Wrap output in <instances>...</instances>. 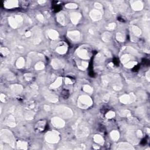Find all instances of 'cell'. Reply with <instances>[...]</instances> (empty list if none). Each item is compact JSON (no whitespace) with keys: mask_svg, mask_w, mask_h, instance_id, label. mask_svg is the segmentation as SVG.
<instances>
[{"mask_svg":"<svg viewBox=\"0 0 150 150\" xmlns=\"http://www.w3.org/2000/svg\"><path fill=\"white\" fill-rule=\"evenodd\" d=\"M45 139L47 142L51 144H55L58 142L60 140L59 134L56 131H51L46 134Z\"/></svg>","mask_w":150,"mask_h":150,"instance_id":"cell-4","label":"cell"},{"mask_svg":"<svg viewBox=\"0 0 150 150\" xmlns=\"http://www.w3.org/2000/svg\"><path fill=\"white\" fill-rule=\"evenodd\" d=\"M116 39L120 42H123L124 41V36L121 32H118L116 34Z\"/></svg>","mask_w":150,"mask_h":150,"instance_id":"cell-37","label":"cell"},{"mask_svg":"<svg viewBox=\"0 0 150 150\" xmlns=\"http://www.w3.org/2000/svg\"><path fill=\"white\" fill-rule=\"evenodd\" d=\"M118 150H134V148L129 143L127 142H121L118 144L117 147Z\"/></svg>","mask_w":150,"mask_h":150,"instance_id":"cell-19","label":"cell"},{"mask_svg":"<svg viewBox=\"0 0 150 150\" xmlns=\"http://www.w3.org/2000/svg\"><path fill=\"white\" fill-rule=\"evenodd\" d=\"M115 112H109L106 114V117L107 119H112L115 117Z\"/></svg>","mask_w":150,"mask_h":150,"instance_id":"cell-44","label":"cell"},{"mask_svg":"<svg viewBox=\"0 0 150 150\" xmlns=\"http://www.w3.org/2000/svg\"><path fill=\"white\" fill-rule=\"evenodd\" d=\"M110 136L112 137V140L114 141H117L120 137V134L117 131H112L111 132Z\"/></svg>","mask_w":150,"mask_h":150,"instance_id":"cell-31","label":"cell"},{"mask_svg":"<svg viewBox=\"0 0 150 150\" xmlns=\"http://www.w3.org/2000/svg\"><path fill=\"white\" fill-rule=\"evenodd\" d=\"M87 66H88V63L86 62L83 61L82 62V65L80 66H79V68L80 69H81V70H84L86 68H87Z\"/></svg>","mask_w":150,"mask_h":150,"instance_id":"cell-45","label":"cell"},{"mask_svg":"<svg viewBox=\"0 0 150 150\" xmlns=\"http://www.w3.org/2000/svg\"><path fill=\"white\" fill-rule=\"evenodd\" d=\"M93 140L96 143L99 144H103L104 143V139L100 135H95L93 137Z\"/></svg>","mask_w":150,"mask_h":150,"instance_id":"cell-29","label":"cell"},{"mask_svg":"<svg viewBox=\"0 0 150 150\" xmlns=\"http://www.w3.org/2000/svg\"><path fill=\"white\" fill-rule=\"evenodd\" d=\"M77 55H78L80 58L83 59H89L90 58L89 54L88 52L85 49H80L77 52Z\"/></svg>","mask_w":150,"mask_h":150,"instance_id":"cell-20","label":"cell"},{"mask_svg":"<svg viewBox=\"0 0 150 150\" xmlns=\"http://www.w3.org/2000/svg\"><path fill=\"white\" fill-rule=\"evenodd\" d=\"M112 80H113L112 81L114 82L113 86H112L113 89L116 90H121L122 88V84L121 83L120 80L119 76H114Z\"/></svg>","mask_w":150,"mask_h":150,"instance_id":"cell-11","label":"cell"},{"mask_svg":"<svg viewBox=\"0 0 150 150\" xmlns=\"http://www.w3.org/2000/svg\"><path fill=\"white\" fill-rule=\"evenodd\" d=\"M91 18L94 21L100 20L102 18V14L100 11L97 9H93L90 13Z\"/></svg>","mask_w":150,"mask_h":150,"instance_id":"cell-9","label":"cell"},{"mask_svg":"<svg viewBox=\"0 0 150 150\" xmlns=\"http://www.w3.org/2000/svg\"><path fill=\"white\" fill-rule=\"evenodd\" d=\"M18 6V1L16 0H11V1H7L4 2V7L8 9L15 8Z\"/></svg>","mask_w":150,"mask_h":150,"instance_id":"cell-13","label":"cell"},{"mask_svg":"<svg viewBox=\"0 0 150 150\" xmlns=\"http://www.w3.org/2000/svg\"><path fill=\"white\" fill-rule=\"evenodd\" d=\"M89 129L82 119H79L76 124V134L77 138L86 137L89 134Z\"/></svg>","mask_w":150,"mask_h":150,"instance_id":"cell-1","label":"cell"},{"mask_svg":"<svg viewBox=\"0 0 150 150\" xmlns=\"http://www.w3.org/2000/svg\"><path fill=\"white\" fill-rule=\"evenodd\" d=\"M83 90L87 93H92L93 92V89L88 84H86L83 86Z\"/></svg>","mask_w":150,"mask_h":150,"instance_id":"cell-40","label":"cell"},{"mask_svg":"<svg viewBox=\"0 0 150 150\" xmlns=\"http://www.w3.org/2000/svg\"><path fill=\"white\" fill-rule=\"evenodd\" d=\"M44 108H45V110L46 111H47V112H48V111L50 110V106H47V105H45V106H44Z\"/></svg>","mask_w":150,"mask_h":150,"instance_id":"cell-57","label":"cell"},{"mask_svg":"<svg viewBox=\"0 0 150 150\" xmlns=\"http://www.w3.org/2000/svg\"><path fill=\"white\" fill-rule=\"evenodd\" d=\"M51 65L53 68L55 69H60L64 66V64H63L62 62L60 61V60L59 59H55L52 60Z\"/></svg>","mask_w":150,"mask_h":150,"instance_id":"cell-17","label":"cell"},{"mask_svg":"<svg viewBox=\"0 0 150 150\" xmlns=\"http://www.w3.org/2000/svg\"><path fill=\"white\" fill-rule=\"evenodd\" d=\"M130 59H131L130 55L126 54L122 56V58H121V61H122V62L123 63L124 65H125L127 63H128V62H130Z\"/></svg>","mask_w":150,"mask_h":150,"instance_id":"cell-33","label":"cell"},{"mask_svg":"<svg viewBox=\"0 0 150 150\" xmlns=\"http://www.w3.org/2000/svg\"><path fill=\"white\" fill-rule=\"evenodd\" d=\"M5 123L7 125L11 127H14L16 126L15 123V117L13 116L12 115H10L7 118L6 121H5Z\"/></svg>","mask_w":150,"mask_h":150,"instance_id":"cell-16","label":"cell"},{"mask_svg":"<svg viewBox=\"0 0 150 150\" xmlns=\"http://www.w3.org/2000/svg\"><path fill=\"white\" fill-rule=\"evenodd\" d=\"M110 94L107 93L106 94H105L104 96L103 97V101L104 102H107L108 101H109V99H110Z\"/></svg>","mask_w":150,"mask_h":150,"instance_id":"cell-50","label":"cell"},{"mask_svg":"<svg viewBox=\"0 0 150 150\" xmlns=\"http://www.w3.org/2000/svg\"><path fill=\"white\" fill-rule=\"evenodd\" d=\"M1 53L4 56L8 55L9 53V50L7 47H2L1 49Z\"/></svg>","mask_w":150,"mask_h":150,"instance_id":"cell-42","label":"cell"},{"mask_svg":"<svg viewBox=\"0 0 150 150\" xmlns=\"http://www.w3.org/2000/svg\"><path fill=\"white\" fill-rule=\"evenodd\" d=\"M93 103L92 99L86 95L80 96L78 100V105L82 109H87Z\"/></svg>","mask_w":150,"mask_h":150,"instance_id":"cell-5","label":"cell"},{"mask_svg":"<svg viewBox=\"0 0 150 150\" xmlns=\"http://www.w3.org/2000/svg\"><path fill=\"white\" fill-rule=\"evenodd\" d=\"M81 18V14L79 12H72L70 14V19L73 24H77Z\"/></svg>","mask_w":150,"mask_h":150,"instance_id":"cell-12","label":"cell"},{"mask_svg":"<svg viewBox=\"0 0 150 150\" xmlns=\"http://www.w3.org/2000/svg\"><path fill=\"white\" fill-rule=\"evenodd\" d=\"M7 77L8 80H12L15 79V76H14V75H13L12 73H10V72L7 75Z\"/></svg>","mask_w":150,"mask_h":150,"instance_id":"cell-47","label":"cell"},{"mask_svg":"<svg viewBox=\"0 0 150 150\" xmlns=\"http://www.w3.org/2000/svg\"><path fill=\"white\" fill-rule=\"evenodd\" d=\"M94 7L95 8H96L97 9H102V5L100 3H98V2H96V3L94 4Z\"/></svg>","mask_w":150,"mask_h":150,"instance_id":"cell-52","label":"cell"},{"mask_svg":"<svg viewBox=\"0 0 150 150\" xmlns=\"http://www.w3.org/2000/svg\"><path fill=\"white\" fill-rule=\"evenodd\" d=\"M119 114L121 117H130L131 112L128 110H121Z\"/></svg>","mask_w":150,"mask_h":150,"instance_id":"cell-35","label":"cell"},{"mask_svg":"<svg viewBox=\"0 0 150 150\" xmlns=\"http://www.w3.org/2000/svg\"><path fill=\"white\" fill-rule=\"evenodd\" d=\"M8 21H9V25H11V27L12 28L15 29L17 28V27H18V22H17L15 19L12 18V17H9L8 18Z\"/></svg>","mask_w":150,"mask_h":150,"instance_id":"cell-28","label":"cell"},{"mask_svg":"<svg viewBox=\"0 0 150 150\" xmlns=\"http://www.w3.org/2000/svg\"><path fill=\"white\" fill-rule=\"evenodd\" d=\"M38 89V87L36 84H32L30 86L28 89V92L29 94L32 96H36L37 94V91Z\"/></svg>","mask_w":150,"mask_h":150,"instance_id":"cell-22","label":"cell"},{"mask_svg":"<svg viewBox=\"0 0 150 150\" xmlns=\"http://www.w3.org/2000/svg\"><path fill=\"white\" fill-rule=\"evenodd\" d=\"M35 67L36 70H42L44 69L45 65L42 62H39L35 65Z\"/></svg>","mask_w":150,"mask_h":150,"instance_id":"cell-36","label":"cell"},{"mask_svg":"<svg viewBox=\"0 0 150 150\" xmlns=\"http://www.w3.org/2000/svg\"><path fill=\"white\" fill-rule=\"evenodd\" d=\"M37 18L38 19L39 21H41V22H43V21H44V16L42 15V14H38V15H37Z\"/></svg>","mask_w":150,"mask_h":150,"instance_id":"cell-51","label":"cell"},{"mask_svg":"<svg viewBox=\"0 0 150 150\" xmlns=\"http://www.w3.org/2000/svg\"><path fill=\"white\" fill-rule=\"evenodd\" d=\"M23 87L21 85L15 84H13L11 86V90L12 91V92L14 94H19L21 93V92L22 91Z\"/></svg>","mask_w":150,"mask_h":150,"instance_id":"cell-14","label":"cell"},{"mask_svg":"<svg viewBox=\"0 0 150 150\" xmlns=\"http://www.w3.org/2000/svg\"><path fill=\"white\" fill-rule=\"evenodd\" d=\"M28 144L25 141H19L17 142V148L19 150H27Z\"/></svg>","mask_w":150,"mask_h":150,"instance_id":"cell-26","label":"cell"},{"mask_svg":"<svg viewBox=\"0 0 150 150\" xmlns=\"http://www.w3.org/2000/svg\"><path fill=\"white\" fill-rule=\"evenodd\" d=\"M127 50L128 52H130L134 53V54H137V50H135L134 49L132 48V47H128L127 48Z\"/></svg>","mask_w":150,"mask_h":150,"instance_id":"cell-49","label":"cell"},{"mask_svg":"<svg viewBox=\"0 0 150 150\" xmlns=\"http://www.w3.org/2000/svg\"><path fill=\"white\" fill-rule=\"evenodd\" d=\"M128 140L131 142H132L134 144L137 143V140L136 138V134H134V131L132 130L128 131V134H127Z\"/></svg>","mask_w":150,"mask_h":150,"instance_id":"cell-21","label":"cell"},{"mask_svg":"<svg viewBox=\"0 0 150 150\" xmlns=\"http://www.w3.org/2000/svg\"><path fill=\"white\" fill-rule=\"evenodd\" d=\"M135 134H136V136L137 137L141 138L142 137V132L141 130H138L136 132V133H135Z\"/></svg>","mask_w":150,"mask_h":150,"instance_id":"cell-53","label":"cell"},{"mask_svg":"<svg viewBox=\"0 0 150 150\" xmlns=\"http://www.w3.org/2000/svg\"><path fill=\"white\" fill-rule=\"evenodd\" d=\"M46 78H47V75H46L45 73H41V74H40L39 76V80L42 82V83H44V82L46 81Z\"/></svg>","mask_w":150,"mask_h":150,"instance_id":"cell-43","label":"cell"},{"mask_svg":"<svg viewBox=\"0 0 150 150\" xmlns=\"http://www.w3.org/2000/svg\"><path fill=\"white\" fill-rule=\"evenodd\" d=\"M38 2L39 4H43L44 3H45L46 1H45V0H42V1H41V0H39V1H38Z\"/></svg>","mask_w":150,"mask_h":150,"instance_id":"cell-60","label":"cell"},{"mask_svg":"<svg viewBox=\"0 0 150 150\" xmlns=\"http://www.w3.org/2000/svg\"><path fill=\"white\" fill-rule=\"evenodd\" d=\"M31 32L28 31V32H27L25 33V36H26V37H31Z\"/></svg>","mask_w":150,"mask_h":150,"instance_id":"cell-58","label":"cell"},{"mask_svg":"<svg viewBox=\"0 0 150 150\" xmlns=\"http://www.w3.org/2000/svg\"><path fill=\"white\" fill-rule=\"evenodd\" d=\"M0 137H1V141L9 144L11 146H13L14 145L15 138L12 132L8 130H2L0 133Z\"/></svg>","mask_w":150,"mask_h":150,"instance_id":"cell-3","label":"cell"},{"mask_svg":"<svg viewBox=\"0 0 150 150\" xmlns=\"http://www.w3.org/2000/svg\"><path fill=\"white\" fill-rule=\"evenodd\" d=\"M49 37L52 40L56 39L59 37V34L55 30H50L49 32Z\"/></svg>","mask_w":150,"mask_h":150,"instance_id":"cell-24","label":"cell"},{"mask_svg":"<svg viewBox=\"0 0 150 150\" xmlns=\"http://www.w3.org/2000/svg\"><path fill=\"white\" fill-rule=\"evenodd\" d=\"M44 95L47 100L52 103H56L58 101V98L54 94L52 93L49 90H45L44 91Z\"/></svg>","mask_w":150,"mask_h":150,"instance_id":"cell-7","label":"cell"},{"mask_svg":"<svg viewBox=\"0 0 150 150\" xmlns=\"http://www.w3.org/2000/svg\"><path fill=\"white\" fill-rule=\"evenodd\" d=\"M51 123L53 126L59 128L63 127L65 125V122H64V120L61 118L57 117H55L52 119Z\"/></svg>","mask_w":150,"mask_h":150,"instance_id":"cell-8","label":"cell"},{"mask_svg":"<svg viewBox=\"0 0 150 150\" xmlns=\"http://www.w3.org/2000/svg\"><path fill=\"white\" fill-rule=\"evenodd\" d=\"M146 77H147V80H148V81H150V71L147 72V73L146 74Z\"/></svg>","mask_w":150,"mask_h":150,"instance_id":"cell-59","label":"cell"},{"mask_svg":"<svg viewBox=\"0 0 150 150\" xmlns=\"http://www.w3.org/2000/svg\"><path fill=\"white\" fill-rule=\"evenodd\" d=\"M137 64V62L130 61V62H128V63H127L126 64H125L124 65L125 67H127V68H132V67H133L134 66L136 65Z\"/></svg>","mask_w":150,"mask_h":150,"instance_id":"cell-38","label":"cell"},{"mask_svg":"<svg viewBox=\"0 0 150 150\" xmlns=\"http://www.w3.org/2000/svg\"><path fill=\"white\" fill-rule=\"evenodd\" d=\"M67 47L66 46H60L56 48V52L60 54H65L67 52Z\"/></svg>","mask_w":150,"mask_h":150,"instance_id":"cell-32","label":"cell"},{"mask_svg":"<svg viewBox=\"0 0 150 150\" xmlns=\"http://www.w3.org/2000/svg\"><path fill=\"white\" fill-rule=\"evenodd\" d=\"M57 20L60 24L62 25H65V17L62 13H59L57 15Z\"/></svg>","mask_w":150,"mask_h":150,"instance_id":"cell-25","label":"cell"},{"mask_svg":"<svg viewBox=\"0 0 150 150\" xmlns=\"http://www.w3.org/2000/svg\"><path fill=\"white\" fill-rule=\"evenodd\" d=\"M5 96L4 94H1V96H0V100L2 102H5Z\"/></svg>","mask_w":150,"mask_h":150,"instance_id":"cell-56","label":"cell"},{"mask_svg":"<svg viewBox=\"0 0 150 150\" xmlns=\"http://www.w3.org/2000/svg\"><path fill=\"white\" fill-rule=\"evenodd\" d=\"M112 39V34H110V32H104L102 35V39L104 42H109Z\"/></svg>","mask_w":150,"mask_h":150,"instance_id":"cell-27","label":"cell"},{"mask_svg":"<svg viewBox=\"0 0 150 150\" xmlns=\"http://www.w3.org/2000/svg\"><path fill=\"white\" fill-rule=\"evenodd\" d=\"M114 3V8L117 11H122L126 9V5L123 1H115Z\"/></svg>","mask_w":150,"mask_h":150,"instance_id":"cell-15","label":"cell"},{"mask_svg":"<svg viewBox=\"0 0 150 150\" xmlns=\"http://www.w3.org/2000/svg\"><path fill=\"white\" fill-rule=\"evenodd\" d=\"M15 19L18 23H21V22H22V21H23L22 17L20 15H16Z\"/></svg>","mask_w":150,"mask_h":150,"instance_id":"cell-48","label":"cell"},{"mask_svg":"<svg viewBox=\"0 0 150 150\" xmlns=\"http://www.w3.org/2000/svg\"><path fill=\"white\" fill-rule=\"evenodd\" d=\"M67 35L69 38L73 41L77 42L80 41V33L77 31L69 32L67 33Z\"/></svg>","mask_w":150,"mask_h":150,"instance_id":"cell-10","label":"cell"},{"mask_svg":"<svg viewBox=\"0 0 150 150\" xmlns=\"http://www.w3.org/2000/svg\"><path fill=\"white\" fill-rule=\"evenodd\" d=\"M132 8L135 11H141L143 8V4L140 1H134L131 4Z\"/></svg>","mask_w":150,"mask_h":150,"instance_id":"cell-18","label":"cell"},{"mask_svg":"<svg viewBox=\"0 0 150 150\" xmlns=\"http://www.w3.org/2000/svg\"><path fill=\"white\" fill-rule=\"evenodd\" d=\"M131 29H132V31L133 32L134 34L136 36H137V37L140 36L141 35V30L137 26H132Z\"/></svg>","mask_w":150,"mask_h":150,"instance_id":"cell-34","label":"cell"},{"mask_svg":"<svg viewBox=\"0 0 150 150\" xmlns=\"http://www.w3.org/2000/svg\"><path fill=\"white\" fill-rule=\"evenodd\" d=\"M65 83L66 84H72V83H73V82H72V80H70V79L66 77L65 79Z\"/></svg>","mask_w":150,"mask_h":150,"instance_id":"cell-54","label":"cell"},{"mask_svg":"<svg viewBox=\"0 0 150 150\" xmlns=\"http://www.w3.org/2000/svg\"><path fill=\"white\" fill-rule=\"evenodd\" d=\"M25 65V60L22 57H20L17 60V62H16V66L18 68H22L23 66Z\"/></svg>","mask_w":150,"mask_h":150,"instance_id":"cell-30","label":"cell"},{"mask_svg":"<svg viewBox=\"0 0 150 150\" xmlns=\"http://www.w3.org/2000/svg\"><path fill=\"white\" fill-rule=\"evenodd\" d=\"M65 7L66 8H68V9H76V8H77V5L74 3H69L66 4Z\"/></svg>","mask_w":150,"mask_h":150,"instance_id":"cell-41","label":"cell"},{"mask_svg":"<svg viewBox=\"0 0 150 150\" xmlns=\"http://www.w3.org/2000/svg\"><path fill=\"white\" fill-rule=\"evenodd\" d=\"M135 100V96L133 93L130 94H124L120 97V100L123 104H130L134 102Z\"/></svg>","mask_w":150,"mask_h":150,"instance_id":"cell-6","label":"cell"},{"mask_svg":"<svg viewBox=\"0 0 150 150\" xmlns=\"http://www.w3.org/2000/svg\"><path fill=\"white\" fill-rule=\"evenodd\" d=\"M25 78L27 80H30L32 79V75L31 74H25Z\"/></svg>","mask_w":150,"mask_h":150,"instance_id":"cell-55","label":"cell"},{"mask_svg":"<svg viewBox=\"0 0 150 150\" xmlns=\"http://www.w3.org/2000/svg\"><path fill=\"white\" fill-rule=\"evenodd\" d=\"M62 78L59 77L56 79V80L53 83H52L50 86V87L52 89H56V88L59 87L62 84Z\"/></svg>","mask_w":150,"mask_h":150,"instance_id":"cell-23","label":"cell"},{"mask_svg":"<svg viewBox=\"0 0 150 150\" xmlns=\"http://www.w3.org/2000/svg\"><path fill=\"white\" fill-rule=\"evenodd\" d=\"M116 28V24L115 23H110L107 27V29L109 30H113Z\"/></svg>","mask_w":150,"mask_h":150,"instance_id":"cell-46","label":"cell"},{"mask_svg":"<svg viewBox=\"0 0 150 150\" xmlns=\"http://www.w3.org/2000/svg\"><path fill=\"white\" fill-rule=\"evenodd\" d=\"M53 112L60 117L69 119L73 116V112L70 108L63 106H58L54 108Z\"/></svg>","mask_w":150,"mask_h":150,"instance_id":"cell-2","label":"cell"},{"mask_svg":"<svg viewBox=\"0 0 150 150\" xmlns=\"http://www.w3.org/2000/svg\"><path fill=\"white\" fill-rule=\"evenodd\" d=\"M34 114L32 112H27L25 114V119L27 120H32L34 118Z\"/></svg>","mask_w":150,"mask_h":150,"instance_id":"cell-39","label":"cell"}]
</instances>
